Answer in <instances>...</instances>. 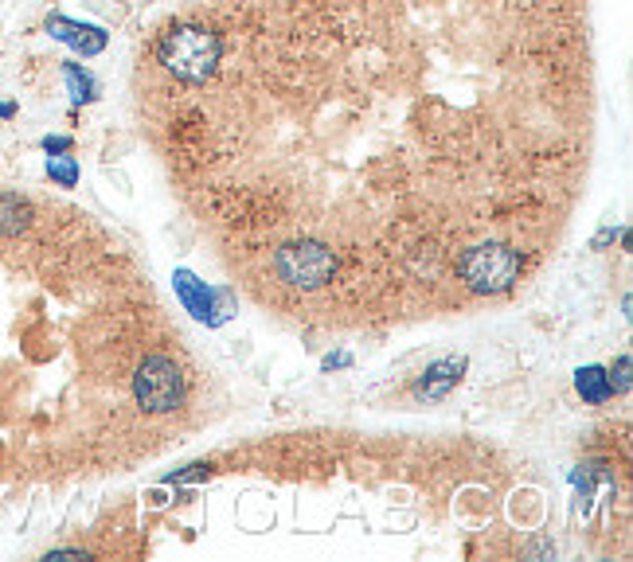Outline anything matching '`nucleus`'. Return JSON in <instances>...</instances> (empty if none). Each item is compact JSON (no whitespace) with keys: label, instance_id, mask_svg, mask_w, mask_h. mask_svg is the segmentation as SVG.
<instances>
[{"label":"nucleus","instance_id":"1","mask_svg":"<svg viewBox=\"0 0 633 562\" xmlns=\"http://www.w3.org/2000/svg\"><path fill=\"white\" fill-rule=\"evenodd\" d=\"M219 59H224V40L204 24H172L157 40V63L180 82H208Z\"/></svg>","mask_w":633,"mask_h":562},{"label":"nucleus","instance_id":"13","mask_svg":"<svg viewBox=\"0 0 633 562\" xmlns=\"http://www.w3.org/2000/svg\"><path fill=\"white\" fill-rule=\"evenodd\" d=\"M211 476V465H188V469H180V473H172L169 481L165 484H188V481H208Z\"/></svg>","mask_w":633,"mask_h":562},{"label":"nucleus","instance_id":"16","mask_svg":"<svg viewBox=\"0 0 633 562\" xmlns=\"http://www.w3.org/2000/svg\"><path fill=\"white\" fill-rule=\"evenodd\" d=\"M617 235H622V230H617V227H606V230H602L599 238H594V250H602V246H610V243H614Z\"/></svg>","mask_w":633,"mask_h":562},{"label":"nucleus","instance_id":"17","mask_svg":"<svg viewBox=\"0 0 633 562\" xmlns=\"http://www.w3.org/2000/svg\"><path fill=\"white\" fill-rule=\"evenodd\" d=\"M12 114H17V106H12V102H0V118H12Z\"/></svg>","mask_w":633,"mask_h":562},{"label":"nucleus","instance_id":"4","mask_svg":"<svg viewBox=\"0 0 633 562\" xmlns=\"http://www.w3.org/2000/svg\"><path fill=\"white\" fill-rule=\"evenodd\" d=\"M133 398L149 414H172L185 403V372L169 356H145L133 375Z\"/></svg>","mask_w":633,"mask_h":562},{"label":"nucleus","instance_id":"6","mask_svg":"<svg viewBox=\"0 0 633 562\" xmlns=\"http://www.w3.org/2000/svg\"><path fill=\"white\" fill-rule=\"evenodd\" d=\"M465 375V356H449V359H438V364H431L423 375L415 379V387H411V395L415 398H426V403H438V398H446L449 391L462 383Z\"/></svg>","mask_w":633,"mask_h":562},{"label":"nucleus","instance_id":"11","mask_svg":"<svg viewBox=\"0 0 633 562\" xmlns=\"http://www.w3.org/2000/svg\"><path fill=\"white\" fill-rule=\"evenodd\" d=\"M48 176L59 184V188H75L79 184V160L75 157H48Z\"/></svg>","mask_w":633,"mask_h":562},{"label":"nucleus","instance_id":"15","mask_svg":"<svg viewBox=\"0 0 633 562\" xmlns=\"http://www.w3.org/2000/svg\"><path fill=\"white\" fill-rule=\"evenodd\" d=\"M353 364V356H348V352H337V356H325V372H333V367H348Z\"/></svg>","mask_w":633,"mask_h":562},{"label":"nucleus","instance_id":"2","mask_svg":"<svg viewBox=\"0 0 633 562\" xmlns=\"http://www.w3.org/2000/svg\"><path fill=\"white\" fill-rule=\"evenodd\" d=\"M521 269H524L521 250H513V246L505 243H477L457 258V282H462L469 294L493 297V294L513 289Z\"/></svg>","mask_w":633,"mask_h":562},{"label":"nucleus","instance_id":"14","mask_svg":"<svg viewBox=\"0 0 633 562\" xmlns=\"http://www.w3.org/2000/svg\"><path fill=\"white\" fill-rule=\"evenodd\" d=\"M43 152H48V157H63V152H71L75 149V141L71 137H43Z\"/></svg>","mask_w":633,"mask_h":562},{"label":"nucleus","instance_id":"10","mask_svg":"<svg viewBox=\"0 0 633 562\" xmlns=\"http://www.w3.org/2000/svg\"><path fill=\"white\" fill-rule=\"evenodd\" d=\"M63 79H67V90H71L75 106H87V102H95V98H98V82H95V75H90L87 67L63 63Z\"/></svg>","mask_w":633,"mask_h":562},{"label":"nucleus","instance_id":"9","mask_svg":"<svg viewBox=\"0 0 633 562\" xmlns=\"http://www.w3.org/2000/svg\"><path fill=\"white\" fill-rule=\"evenodd\" d=\"M575 391L583 395V403H591V406H602V403H610L614 398V387H610V375H606V367H578V375H575Z\"/></svg>","mask_w":633,"mask_h":562},{"label":"nucleus","instance_id":"5","mask_svg":"<svg viewBox=\"0 0 633 562\" xmlns=\"http://www.w3.org/2000/svg\"><path fill=\"white\" fill-rule=\"evenodd\" d=\"M43 32H48L51 40L67 43V48H71V51H79L82 59L102 56L106 43H110V32H106V28H98V24H82V20L59 17V12H56V17L43 20Z\"/></svg>","mask_w":633,"mask_h":562},{"label":"nucleus","instance_id":"7","mask_svg":"<svg viewBox=\"0 0 633 562\" xmlns=\"http://www.w3.org/2000/svg\"><path fill=\"white\" fill-rule=\"evenodd\" d=\"M177 294H180V302L188 305V313H192L196 321H204V325H219V321L227 317V313H219L216 294H211L208 286H200L188 269H177Z\"/></svg>","mask_w":633,"mask_h":562},{"label":"nucleus","instance_id":"12","mask_svg":"<svg viewBox=\"0 0 633 562\" xmlns=\"http://www.w3.org/2000/svg\"><path fill=\"white\" fill-rule=\"evenodd\" d=\"M610 387H614V395H625L630 391V356H617V364L610 367Z\"/></svg>","mask_w":633,"mask_h":562},{"label":"nucleus","instance_id":"8","mask_svg":"<svg viewBox=\"0 0 633 562\" xmlns=\"http://www.w3.org/2000/svg\"><path fill=\"white\" fill-rule=\"evenodd\" d=\"M32 219H36V211L24 196H17V191H0V238L24 235V230L32 227Z\"/></svg>","mask_w":633,"mask_h":562},{"label":"nucleus","instance_id":"3","mask_svg":"<svg viewBox=\"0 0 633 562\" xmlns=\"http://www.w3.org/2000/svg\"><path fill=\"white\" fill-rule=\"evenodd\" d=\"M274 269L286 286L294 289H322L333 282L337 274V254L325 243H313V238H301V243H286L278 254H274Z\"/></svg>","mask_w":633,"mask_h":562}]
</instances>
